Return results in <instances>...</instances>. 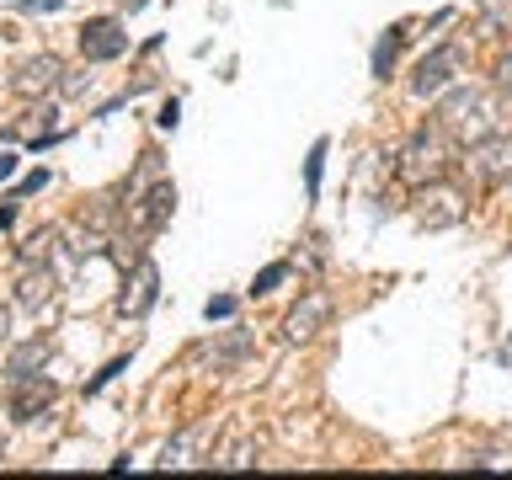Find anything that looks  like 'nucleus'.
<instances>
[{"label":"nucleus","mask_w":512,"mask_h":480,"mask_svg":"<svg viewBox=\"0 0 512 480\" xmlns=\"http://www.w3.org/2000/svg\"><path fill=\"white\" fill-rule=\"evenodd\" d=\"M432 123H443L448 134H454L459 150H464V144H475V139L502 134L496 96H491V91H475V86H448L443 102H438V118H432Z\"/></svg>","instance_id":"obj_1"},{"label":"nucleus","mask_w":512,"mask_h":480,"mask_svg":"<svg viewBox=\"0 0 512 480\" xmlns=\"http://www.w3.org/2000/svg\"><path fill=\"white\" fill-rule=\"evenodd\" d=\"M454 160H459L454 134H448L443 123H427V128H416V134L406 139V150L395 155V176L416 192V187H427V182H438V176H448V166H454Z\"/></svg>","instance_id":"obj_2"},{"label":"nucleus","mask_w":512,"mask_h":480,"mask_svg":"<svg viewBox=\"0 0 512 480\" xmlns=\"http://www.w3.org/2000/svg\"><path fill=\"white\" fill-rule=\"evenodd\" d=\"M464 214H470V192L454 187L448 176L416 187V224L422 230H454V224H464Z\"/></svg>","instance_id":"obj_3"},{"label":"nucleus","mask_w":512,"mask_h":480,"mask_svg":"<svg viewBox=\"0 0 512 480\" xmlns=\"http://www.w3.org/2000/svg\"><path fill=\"white\" fill-rule=\"evenodd\" d=\"M459 70H464V48L459 43H438L432 54H422L416 59V70H411V96H443L448 86L459 80Z\"/></svg>","instance_id":"obj_4"},{"label":"nucleus","mask_w":512,"mask_h":480,"mask_svg":"<svg viewBox=\"0 0 512 480\" xmlns=\"http://www.w3.org/2000/svg\"><path fill=\"white\" fill-rule=\"evenodd\" d=\"M507 160H512V139H507V134H491V139H475V144H464V171H470V182H475L480 192L502 187V176H507Z\"/></svg>","instance_id":"obj_5"},{"label":"nucleus","mask_w":512,"mask_h":480,"mask_svg":"<svg viewBox=\"0 0 512 480\" xmlns=\"http://www.w3.org/2000/svg\"><path fill=\"white\" fill-rule=\"evenodd\" d=\"M59 86H64L59 54H27V59L11 70V91L22 96V102H43V96H54Z\"/></svg>","instance_id":"obj_6"},{"label":"nucleus","mask_w":512,"mask_h":480,"mask_svg":"<svg viewBox=\"0 0 512 480\" xmlns=\"http://www.w3.org/2000/svg\"><path fill=\"white\" fill-rule=\"evenodd\" d=\"M331 294H320V288H310L294 310L283 315V342H294V347H304V342H315L320 331H326V320H331Z\"/></svg>","instance_id":"obj_7"},{"label":"nucleus","mask_w":512,"mask_h":480,"mask_svg":"<svg viewBox=\"0 0 512 480\" xmlns=\"http://www.w3.org/2000/svg\"><path fill=\"white\" fill-rule=\"evenodd\" d=\"M123 48H128V32L112 16H96V22L80 27V59L86 64H112V59H123Z\"/></svg>","instance_id":"obj_8"},{"label":"nucleus","mask_w":512,"mask_h":480,"mask_svg":"<svg viewBox=\"0 0 512 480\" xmlns=\"http://www.w3.org/2000/svg\"><path fill=\"white\" fill-rule=\"evenodd\" d=\"M54 395H59V384L54 379H43V374H27V379H11V400H6V411L16 416V422H38V416L54 406Z\"/></svg>","instance_id":"obj_9"},{"label":"nucleus","mask_w":512,"mask_h":480,"mask_svg":"<svg viewBox=\"0 0 512 480\" xmlns=\"http://www.w3.org/2000/svg\"><path fill=\"white\" fill-rule=\"evenodd\" d=\"M171 208H176V187L155 182L150 192H139V198L128 203V224H134V235H155L160 224L171 219Z\"/></svg>","instance_id":"obj_10"},{"label":"nucleus","mask_w":512,"mask_h":480,"mask_svg":"<svg viewBox=\"0 0 512 480\" xmlns=\"http://www.w3.org/2000/svg\"><path fill=\"white\" fill-rule=\"evenodd\" d=\"M155 299H160V267L150 262V256H139V262H134V278H128V288L118 294V310H123L128 320H139V315L155 310Z\"/></svg>","instance_id":"obj_11"},{"label":"nucleus","mask_w":512,"mask_h":480,"mask_svg":"<svg viewBox=\"0 0 512 480\" xmlns=\"http://www.w3.org/2000/svg\"><path fill=\"white\" fill-rule=\"evenodd\" d=\"M59 294V283H54V272H48V262H22V278H16V304L32 315H43L48 304H54Z\"/></svg>","instance_id":"obj_12"},{"label":"nucleus","mask_w":512,"mask_h":480,"mask_svg":"<svg viewBox=\"0 0 512 480\" xmlns=\"http://www.w3.org/2000/svg\"><path fill=\"white\" fill-rule=\"evenodd\" d=\"M256 454H262L256 438H230V443H219L214 454H208V464H214V470H246V464H256Z\"/></svg>","instance_id":"obj_13"},{"label":"nucleus","mask_w":512,"mask_h":480,"mask_svg":"<svg viewBox=\"0 0 512 480\" xmlns=\"http://www.w3.org/2000/svg\"><path fill=\"white\" fill-rule=\"evenodd\" d=\"M43 363H48V336H32V342L11 347V358H6V374H11V379H27V374H38Z\"/></svg>","instance_id":"obj_14"},{"label":"nucleus","mask_w":512,"mask_h":480,"mask_svg":"<svg viewBox=\"0 0 512 480\" xmlns=\"http://www.w3.org/2000/svg\"><path fill=\"white\" fill-rule=\"evenodd\" d=\"M400 43H406V27H390V32L374 43V75H379V80H390L395 59H400Z\"/></svg>","instance_id":"obj_15"},{"label":"nucleus","mask_w":512,"mask_h":480,"mask_svg":"<svg viewBox=\"0 0 512 480\" xmlns=\"http://www.w3.org/2000/svg\"><path fill=\"white\" fill-rule=\"evenodd\" d=\"M54 240H59V230H38L22 246V262H48V251H54Z\"/></svg>","instance_id":"obj_16"},{"label":"nucleus","mask_w":512,"mask_h":480,"mask_svg":"<svg viewBox=\"0 0 512 480\" xmlns=\"http://www.w3.org/2000/svg\"><path fill=\"white\" fill-rule=\"evenodd\" d=\"M203 443V432H182L171 448H166V464H192V448Z\"/></svg>","instance_id":"obj_17"},{"label":"nucleus","mask_w":512,"mask_h":480,"mask_svg":"<svg viewBox=\"0 0 512 480\" xmlns=\"http://www.w3.org/2000/svg\"><path fill=\"white\" fill-rule=\"evenodd\" d=\"M470 470H512V454H502V448H486V454H470Z\"/></svg>","instance_id":"obj_18"},{"label":"nucleus","mask_w":512,"mask_h":480,"mask_svg":"<svg viewBox=\"0 0 512 480\" xmlns=\"http://www.w3.org/2000/svg\"><path fill=\"white\" fill-rule=\"evenodd\" d=\"M283 278H288V262H272V267H262V278L251 283V294H272Z\"/></svg>","instance_id":"obj_19"},{"label":"nucleus","mask_w":512,"mask_h":480,"mask_svg":"<svg viewBox=\"0 0 512 480\" xmlns=\"http://www.w3.org/2000/svg\"><path fill=\"white\" fill-rule=\"evenodd\" d=\"M491 86L502 91V96H512V54H502V59L491 64Z\"/></svg>","instance_id":"obj_20"},{"label":"nucleus","mask_w":512,"mask_h":480,"mask_svg":"<svg viewBox=\"0 0 512 480\" xmlns=\"http://www.w3.org/2000/svg\"><path fill=\"white\" fill-rule=\"evenodd\" d=\"M320 160H326V139L315 144V155H310V171H304V176H310V192L320 187Z\"/></svg>","instance_id":"obj_21"},{"label":"nucleus","mask_w":512,"mask_h":480,"mask_svg":"<svg viewBox=\"0 0 512 480\" xmlns=\"http://www.w3.org/2000/svg\"><path fill=\"white\" fill-rule=\"evenodd\" d=\"M64 0H22V11H32V16H43V11H59Z\"/></svg>","instance_id":"obj_22"},{"label":"nucleus","mask_w":512,"mask_h":480,"mask_svg":"<svg viewBox=\"0 0 512 480\" xmlns=\"http://www.w3.org/2000/svg\"><path fill=\"white\" fill-rule=\"evenodd\" d=\"M0 347H11V310L0 304Z\"/></svg>","instance_id":"obj_23"},{"label":"nucleus","mask_w":512,"mask_h":480,"mask_svg":"<svg viewBox=\"0 0 512 480\" xmlns=\"http://www.w3.org/2000/svg\"><path fill=\"white\" fill-rule=\"evenodd\" d=\"M11 171H16V155H0V182H6Z\"/></svg>","instance_id":"obj_24"},{"label":"nucleus","mask_w":512,"mask_h":480,"mask_svg":"<svg viewBox=\"0 0 512 480\" xmlns=\"http://www.w3.org/2000/svg\"><path fill=\"white\" fill-rule=\"evenodd\" d=\"M502 187H507V192H512V160H507V176H502Z\"/></svg>","instance_id":"obj_25"},{"label":"nucleus","mask_w":512,"mask_h":480,"mask_svg":"<svg viewBox=\"0 0 512 480\" xmlns=\"http://www.w3.org/2000/svg\"><path fill=\"white\" fill-rule=\"evenodd\" d=\"M0 454H6V438H0Z\"/></svg>","instance_id":"obj_26"}]
</instances>
